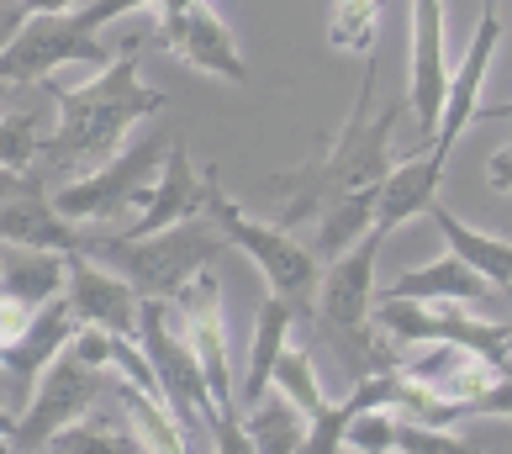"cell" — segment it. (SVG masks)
I'll list each match as a JSON object with an SVG mask.
<instances>
[{
  "label": "cell",
  "mask_w": 512,
  "mask_h": 454,
  "mask_svg": "<svg viewBox=\"0 0 512 454\" xmlns=\"http://www.w3.org/2000/svg\"><path fill=\"white\" fill-rule=\"evenodd\" d=\"M375 85H381V53H370V59H365V74H359V101L349 111V122L338 127L307 164L275 169V175L264 180V191L280 196L275 227L296 233L301 222H312V217L328 212V201L386 180L396 127H402V117H412V106L402 101V106H386L381 117H375Z\"/></svg>",
  "instance_id": "6da1fadb"
},
{
  "label": "cell",
  "mask_w": 512,
  "mask_h": 454,
  "mask_svg": "<svg viewBox=\"0 0 512 454\" xmlns=\"http://www.w3.org/2000/svg\"><path fill=\"white\" fill-rule=\"evenodd\" d=\"M43 90L59 106V127H53V138L37 143V169H32L37 185H43L48 169H64V175L101 169L111 154L127 148L132 127L169 106L164 90L138 80V53H117L90 85H59L48 74Z\"/></svg>",
  "instance_id": "7a4b0ae2"
},
{
  "label": "cell",
  "mask_w": 512,
  "mask_h": 454,
  "mask_svg": "<svg viewBox=\"0 0 512 454\" xmlns=\"http://www.w3.org/2000/svg\"><path fill=\"white\" fill-rule=\"evenodd\" d=\"M154 6V0H90L74 11H53V16H32V22L0 48V96L16 85H43L53 69L64 64H96L106 69L117 59V48L101 43V27L122 22L127 11Z\"/></svg>",
  "instance_id": "3957f363"
},
{
  "label": "cell",
  "mask_w": 512,
  "mask_h": 454,
  "mask_svg": "<svg viewBox=\"0 0 512 454\" xmlns=\"http://www.w3.org/2000/svg\"><path fill=\"white\" fill-rule=\"evenodd\" d=\"M85 254L90 259H106L122 280H132L138 296H159V301H175L180 286H191L196 275H206L217 264V254H227V238L212 217H191V222H175L154 238H85Z\"/></svg>",
  "instance_id": "277c9868"
},
{
  "label": "cell",
  "mask_w": 512,
  "mask_h": 454,
  "mask_svg": "<svg viewBox=\"0 0 512 454\" xmlns=\"http://www.w3.org/2000/svg\"><path fill=\"white\" fill-rule=\"evenodd\" d=\"M206 217L222 227L227 249H243V254L259 264V275L270 280V296L286 301V307L301 317V323H312V317H317L322 259H317L312 249H301L296 233H286V227L249 217V212H243V206L227 196L212 175H206Z\"/></svg>",
  "instance_id": "5b68a950"
},
{
  "label": "cell",
  "mask_w": 512,
  "mask_h": 454,
  "mask_svg": "<svg viewBox=\"0 0 512 454\" xmlns=\"http://www.w3.org/2000/svg\"><path fill=\"white\" fill-rule=\"evenodd\" d=\"M169 138H159V132H148V138L138 143H127L122 154H111L101 169H90V175L80 180H69L59 185L48 201H53V212L69 217V222H117V217H132V212H143L148 201H154V185H159V169L169 159Z\"/></svg>",
  "instance_id": "8992f818"
},
{
  "label": "cell",
  "mask_w": 512,
  "mask_h": 454,
  "mask_svg": "<svg viewBox=\"0 0 512 454\" xmlns=\"http://www.w3.org/2000/svg\"><path fill=\"white\" fill-rule=\"evenodd\" d=\"M375 328L391 333L402 349L412 344H460L481 354L486 365L512 370V328L491 317H470L465 301H407V296H381L370 307Z\"/></svg>",
  "instance_id": "52a82bcc"
},
{
  "label": "cell",
  "mask_w": 512,
  "mask_h": 454,
  "mask_svg": "<svg viewBox=\"0 0 512 454\" xmlns=\"http://www.w3.org/2000/svg\"><path fill=\"white\" fill-rule=\"evenodd\" d=\"M138 344L148 354V365L159 375V391H164V407L169 418L180 423V433H191L206 423L212 412V391H206V375H201V359L191 349V333H185L175 301H159V296H143V312H138Z\"/></svg>",
  "instance_id": "ba28073f"
},
{
  "label": "cell",
  "mask_w": 512,
  "mask_h": 454,
  "mask_svg": "<svg viewBox=\"0 0 512 454\" xmlns=\"http://www.w3.org/2000/svg\"><path fill=\"white\" fill-rule=\"evenodd\" d=\"M101 396V370H90L74 349H64L53 365L43 370L37 391L27 396V407L16 412V433L11 449L16 454H43L53 433H64L69 423H80Z\"/></svg>",
  "instance_id": "9c48e42d"
},
{
  "label": "cell",
  "mask_w": 512,
  "mask_h": 454,
  "mask_svg": "<svg viewBox=\"0 0 512 454\" xmlns=\"http://www.w3.org/2000/svg\"><path fill=\"white\" fill-rule=\"evenodd\" d=\"M175 312L185 333H191V349L201 359V375H206V391H212V407L238 402V386H233V354H227V312H222V286L217 275L206 270L196 275L191 286L175 291Z\"/></svg>",
  "instance_id": "30bf717a"
},
{
  "label": "cell",
  "mask_w": 512,
  "mask_h": 454,
  "mask_svg": "<svg viewBox=\"0 0 512 454\" xmlns=\"http://www.w3.org/2000/svg\"><path fill=\"white\" fill-rule=\"evenodd\" d=\"M444 90H449V69H444V0H412V85H407V106H412V127H417V154L433 143L444 117Z\"/></svg>",
  "instance_id": "8fae6325"
},
{
  "label": "cell",
  "mask_w": 512,
  "mask_h": 454,
  "mask_svg": "<svg viewBox=\"0 0 512 454\" xmlns=\"http://www.w3.org/2000/svg\"><path fill=\"white\" fill-rule=\"evenodd\" d=\"M391 370H402L412 386H423L433 402L454 407L460 418H465V407L502 375L497 365H486L481 354H470L460 344H412L407 354L391 359Z\"/></svg>",
  "instance_id": "7c38bea8"
},
{
  "label": "cell",
  "mask_w": 512,
  "mask_h": 454,
  "mask_svg": "<svg viewBox=\"0 0 512 454\" xmlns=\"http://www.w3.org/2000/svg\"><path fill=\"white\" fill-rule=\"evenodd\" d=\"M64 296H69L74 317H80V328H106L117 338H138L143 296L117 270H101L85 254H64Z\"/></svg>",
  "instance_id": "4fadbf2b"
},
{
  "label": "cell",
  "mask_w": 512,
  "mask_h": 454,
  "mask_svg": "<svg viewBox=\"0 0 512 454\" xmlns=\"http://www.w3.org/2000/svg\"><path fill=\"white\" fill-rule=\"evenodd\" d=\"M497 43H502V6L497 0H481V27L470 37L460 69H454V80L444 90V117H439V132H433V154H454V143H460V132L476 122V101H481V85H486V69L497 59Z\"/></svg>",
  "instance_id": "5bb4252c"
},
{
  "label": "cell",
  "mask_w": 512,
  "mask_h": 454,
  "mask_svg": "<svg viewBox=\"0 0 512 454\" xmlns=\"http://www.w3.org/2000/svg\"><path fill=\"white\" fill-rule=\"evenodd\" d=\"M74 333H80V317H74L69 296H53V301H43V307L32 312V323L16 333L11 344H0V370L16 381V396H22V402L37 391L43 370L69 349Z\"/></svg>",
  "instance_id": "9a60e30c"
},
{
  "label": "cell",
  "mask_w": 512,
  "mask_h": 454,
  "mask_svg": "<svg viewBox=\"0 0 512 454\" xmlns=\"http://www.w3.org/2000/svg\"><path fill=\"white\" fill-rule=\"evenodd\" d=\"M154 43L169 48V53H180L185 64L201 69V74H212V80L249 85V64H243V53H238V43H233V32L217 22V11L206 6V0H196V6L185 11L180 22L154 27Z\"/></svg>",
  "instance_id": "2e32d148"
},
{
  "label": "cell",
  "mask_w": 512,
  "mask_h": 454,
  "mask_svg": "<svg viewBox=\"0 0 512 454\" xmlns=\"http://www.w3.org/2000/svg\"><path fill=\"white\" fill-rule=\"evenodd\" d=\"M201 212H206V175L191 164V148L175 143V148H169V159H164V169H159L154 201H148L143 212L132 217L122 233H111V238H122V243L154 238V233H164V227L191 222V217H201Z\"/></svg>",
  "instance_id": "e0dca14e"
},
{
  "label": "cell",
  "mask_w": 512,
  "mask_h": 454,
  "mask_svg": "<svg viewBox=\"0 0 512 454\" xmlns=\"http://www.w3.org/2000/svg\"><path fill=\"white\" fill-rule=\"evenodd\" d=\"M85 227L53 212L48 191L0 196V243H16L27 254H85Z\"/></svg>",
  "instance_id": "ac0fdd59"
},
{
  "label": "cell",
  "mask_w": 512,
  "mask_h": 454,
  "mask_svg": "<svg viewBox=\"0 0 512 454\" xmlns=\"http://www.w3.org/2000/svg\"><path fill=\"white\" fill-rule=\"evenodd\" d=\"M444 154H433V148H423V154H412L402 164L386 169L381 180V196H375V227L391 238L396 227H407L412 217L433 212V201H439V185H444Z\"/></svg>",
  "instance_id": "d6986e66"
},
{
  "label": "cell",
  "mask_w": 512,
  "mask_h": 454,
  "mask_svg": "<svg viewBox=\"0 0 512 454\" xmlns=\"http://www.w3.org/2000/svg\"><path fill=\"white\" fill-rule=\"evenodd\" d=\"M386 296H407V301H465V307H476V301H491L497 286H491L486 275H476L460 254H444L433 264H417V270H402L386 286Z\"/></svg>",
  "instance_id": "ffe728a7"
},
{
  "label": "cell",
  "mask_w": 512,
  "mask_h": 454,
  "mask_svg": "<svg viewBox=\"0 0 512 454\" xmlns=\"http://www.w3.org/2000/svg\"><path fill=\"white\" fill-rule=\"evenodd\" d=\"M291 328H296V312L280 296H264L259 312H254V344H249V370H243V381H238V407H254L259 396L270 391L275 359L286 349Z\"/></svg>",
  "instance_id": "44dd1931"
},
{
  "label": "cell",
  "mask_w": 512,
  "mask_h": 454,
  "mask_svg": "<svg viewBox=\"0 0 512 454\" xmlns=\"http://www.w3.org/2000/svg\"><path fill=\"white\" fill-rule=\"evenodd\" d=\"M433 222H439V233H444V243H449V254H460L476 275H486L497 291H507L512 286V243L507 238H497V233H481V227H465L454 212H444L439 201H433V212H428Z\"/></svg>",
  "instance_id": "7402d4cb"
},
{
  "label": "cell",
  "mask_w": 512,
  "mask_h": 454,
  "mask_svg": "<svg viewBox=\"0 0 512 454\" xmlns=\"http://www.w3.org/2000/svg\"><path fill=\"white\" fill-rule=\"evenodd\" d=\"M117 402H122V412H127V433L138 439V449L143 454H191L185 449V433H180V423L169 418V407L159 402V396H148V391H138L127 381V375H117Z\"/></svg>",
  "instance_id": "603a6c76"
},
{
  "label": "cell",
  "mask_w": 512,
  "mask_h": 454,
  "mask_svg": "<svg viewBox=\"0 0 512 454\" xmlns=\"http://www.w3.org/2000/svg\"><path fill=\"white\" fill-rule=\"evenodd\" d=\"M375 196H381V185H365V191H349V196L328 201V212L317 217L312 254L317 259H338L344 249H354V243L375 227Z\"/></svg>",
  "instance_id": "cb8c5ba5"
},
{
  "label": "cell",
  "mask_w": 512,
  "mask_h": 454,
  "mask_svg": "<svg viewBox=\"0 0 512 454\" xmlns=\"http://www.w3.org/2000/svg\"><path fill=\"white\" fill-rule=\"evenodd\" d=\"M249 439H254V454H296L301 439H307V412H301L286 391H264L259 402L249 407Z\"/></svg>",
  "instance_id": "d4e9b609"
},
{
  "label": "cell",
  "mask_w": 512,
  "mask_h": 454,
  "mask_svg": "<svg viewBox=\"0 0 512 454\" xmlns=\"http://www.w3.org/2000/svg\"><path fill=\"white\" fill-rule=\"evenodd\" d=\"M381 0H333L328 11V43L338 53H359V59H370V53H381Z\"/></svg>",
  "instance_id": "484cf974"
},
{
  "label": "cell",
  "mask_w": 512,
  "mask_h": 454,
  "mask_svg": "<svg viewBox=\"0 0 512 454\" xmlns=\"http://www.w3.org/2000/svg\"><path fill=\"white\" fill-rule=\"evenodd\" d=\"M0 291L27 301V307H43V301L64 296V254H16V259H6Z\"/></svg>",
  "instance_id": "4316f807"
},
{
  "label": "cell",
  "mask_w": 512,
  "mask_h": 454,
  "mask_svg": "<svg viewBox=\"0 0 512 454\" xmlns=\"http://www.w3.org/2000/svg\"><path fill=\"white\" fill-rule=\"evenodd\" d=\"M43 454H143L138 439L117 423V418H85L80 423H69L64 433H53L48 449Z\"/></svg>",
  "instance_id": "83f0119b"
},
{
  "label": "cell",
  "mask_w": 512,
  "mask_h": 454,
  "mask_svg": "<svg viewBox=\"0 0 512 454\" xmlns=\"http://www.w3.org/2000/svg\"><path fill=\"white\" fill-rule=\"evenodd\" d=\"M270 386L275 391H286L291 402L307 412V423L317 418L322 407H328V391H322V375H317V359L307 354V349H280V359H275V375H270Z\"/></svg>",
  "instance_id": "f1b7e54d"
},
{
  "label": "cell",
  "mask_w": 512,
  "mask_h": 454,
  "mask_svg": "<svg viewBox=\"0 0 512 454\" xmlns=\"http://www.w3.org/2000/svg\"><path fill=\"white\" fill-rule=\"evenodd\" d=\"M37 143H43V132H37V111H6V117H0V169L32 180Z\"/></svg>",
  "instance_id": "f546056e"
},
{
  "label": "cell",
  "mask_w": 512,
  "mask_h": 454,
  "mask_svg": "<svg viewBox=\"0 0 512 454\" xmlns=\"http://www.w3.org/2000/svg\"><path fill=\"white\" fill-rule=\"evenodd\" d=\"M396 423H402V412H391V407L359 412V418L349 423V433H344V449H354V454H396Z\"/></svg>",
  "instance_id": "4dcf8cb0"
},
{
  "label": "cell",
  "mask_w": 512,
  "mask_h": 454,
  "mask_svg": "<svg viewBox=\"0 0 512 454\" xmlns=\"http://www.w3.org/2000/svg\"><path fill=\"white\" fill-rule=\"evenodd\" d=\"M396 454H476V449H470V439H460V433L417 423L402 412V423H396Z\"/></svg>",
  "instance_id": "1f68e13d"
},
{
  "label": "cell",
  "mask_w": 512,
  "mask_h": 454,
  "mask_svg": "<svg viewBox=\"0 0 512 454\" xmlns=\"http://www.w3.org/2000/svg\"><path fill=\"white\" fill-rule=\"evenodd\" d=\"M206 428H212V449H217V454H254L249 423L238 418V402L212 407V412H206Z\"/></svg>",
  "instance_id": "d6a6232c"
},
{
  "label": "cell",
  "mask_w": 512,
  "mask_h": 454,
  "mask_svg": "<svg viewBox=\"0 0 512 454\" xmlns=\"http://www.w3.org/2000/svg\"><path fill=\"white\" fill-rule=\"evenodd\" d=\"M53 11H74V0H16V6H6L0 11V48H6L32 16H53Z\"/></svg>",
  "instance_id": "836d02e7"
},
{
  "label": "cell",
  "mask_w": 512,
  "mask_h": 454,
  "mask_svg": "<svg viewBox=\"0 0 512 454\" xmlns=\"http://www.w3.org/2000/svg\"><path fill=\"white\" fill-rule=\"evenodd\" d=\"M465 418H512V370H502L497 381L465 407Z\"/></svg>",
  "instance_id": "e575fe53"
},
{
  "label": "cell",
  "mask_w": 512,
  "mask_h": 454,
  "mask_svg": "<svg viewBox=\"0 0 512 454\" xmlns=\"http://www.w3.org/2000/svg\"><path fill=\"white\" fill-rule=\"evenodd\" d=\"M111 338H117V333H106V328H80L69 338V349L80 354L90 370H111Z\"/></svg>",
  "instance_id": "d590c367"
},
{
  "label": "cell",
  "mask_w": 512,
  "mask_h": 454,
  "mask_svg": "<svg viewBox=\"0 0 512 454\" xmlns=\"http://www.w3.org/2000/svg\"><path fill=\"white\" fill-rule=\"evenodd\" d=\"M486 185H491L497 196H512V143L497 148V154L486 159Z\"/></svg>",
  "instance_id": "8d00e7d4"
},
{
  "label": "cell",
  "mask_w": 512,
  "mask_h": 454,
  "mask_svg": "<svg viewBox=\"0 0 512 454\" xmlns=\"http://www.w3.org/2000/svg\"><path fill=\"white\" fill-rule=\"evenodd\" d=\"M476 117L481 122H512V101L507 106H476Z\"/></svg>",
  "instance_id": "74e56055"
},
{
  "label": "cell",
  "mask_w": 512,
  "mask_h": 454,
  "mask_svg": "<svg viewBox=\"0 0 512 454\" xmlns=\"http://www.w3.org/2000/svg\"><path fill=\"white\" fill-rule=\"evenodd\" d=\"M0 454H16V449H11V439H0Z\"/></svg>",
  "instance_id": "f35d334b"
},
{
  "label": "cell",
  "mask_w": 512,
  "mask_h": 454,
  "mask_svg": "<svg viewBox=\"0 0 512 454\" xmlns=\"http://www.w3.org/2000/svg\"><path fill=\"white\" fill-rule=\"evenodd\" d=\"M0 275H6V254H0Z\"/></svg>",
  "instance_id": "ab89813d"
},
{
  "label": "cell",
  "mask_w": 512,
  "mask_h": 454,
  "mask_svg": "<svg viewBox=\"0 0 512 454\" xmlns=\"http://www.w3.org/2000/svg\"><path fill=\"white\" fill-rule=\"evenodd\" d=\"M507 301H512V286H507Z\"/></svg>",
  "instance_id": "60d3db41"
},
{
  "label": "cell",
  "mask_w": 512,
  "mask_h": 454,
  "mask_svg": "<svg viewBox=\"0 0 512 454\" xmlns=\"http://www.w3.org/2000/svg\"><path fill=\"white\" fill-rule=\"evenodd\" d=\"M344 454H354V449H344Z\"/></svg>",
  "instance_id": "b9f144b4"
}]
</instances>
